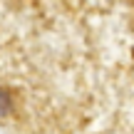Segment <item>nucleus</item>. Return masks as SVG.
Segmentation results:
<instances>
[]
</instances>
